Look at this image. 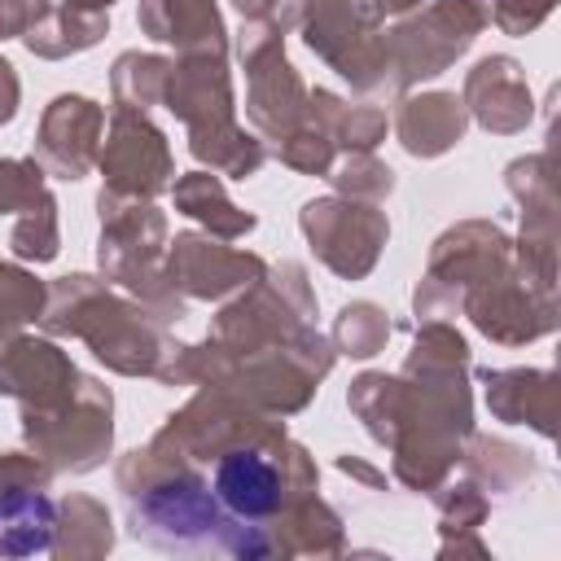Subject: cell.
Instances as JSON below:
<instances>
[{
    "label": "cell",
    "instance_id": "7a4b0ae2",
    "mask_svg": "<svg viewBox=\"0 0 561 561\" xmlns=\"http://www.w3.org/2000/svg\"><path fill=\"white\" fill-rule=\"evenodd\" d=\"M215 495L232 517L254 522V517H267L280 504V478L263 456L228 451L215 469Z\"/></svg>",
    "mask_w": 561,
    "mask_h": 561
},
{
    "label": "cell",
    "instance_id": "3957f363",
    "mask_svg": "<svg viewBox=\"0 0 561 561\" xmlns=\"http://www.w3.org/2000/svg\"><path fill=\"white\" fill-rule=\"evenodd\" d=\"M53 535V508L39 495H0V552H39Z\"/></svg>",
    "mask_w": 561,
    "mask_h": 561
},
{
    "label": "cell",
    "instance_id": "6da1fadb",
    "mask_svg": "<svg viewBox=\"0 0 561 561\" xmlns=\"http://www.w3.org/2000/svg\"><path fill=\"white\" fill-rule=\"evenodd\" d=\"M228 530L210 495L193 482H167L140 495L136 504V535L162 543V548H193V543H215Z\"/></svg>",
    "mask_w": 561,
    "mask_h": 561
}]
</instances>
